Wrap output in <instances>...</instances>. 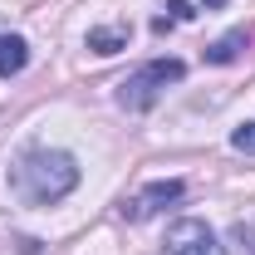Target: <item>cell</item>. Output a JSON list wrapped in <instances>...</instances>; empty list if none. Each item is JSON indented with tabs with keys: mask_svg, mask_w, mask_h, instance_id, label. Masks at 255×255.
I'll return each instance as SVG.
<instances>
[{
	"mask_svg": "<svg viewBox=\"0 0 255 255\" xmlns=\"http://www.w3.org/2000/svg\"><path fill=\"white\" fill-rule=\"evenodd\" d=\"M79 187V162L69 157V152H49V147H34L20 157L15 167V191L34 201V206H49V201H59L69 191Z\"/></svg>",
	"mask_w": 255,
	"mask_h": 255,
	"instance_id": "6da1fadb",
	"label": "cell"
},
{
	"mask_svg": "<svg viewBox=\"0 0 255 255\" xmlns=\"http://www.w3.org/2000/svg\"><path fill=\"white\" fill-rule=\"evenodd\" d=\"M182 74H187V64H182V59H152V64H142L137 74H128V79H123L118 103L132 108V113H142V108H152L157 94L167 89V84H177Z\"/></svg>",
	"mask_w": 255,
	"mask_h": 255,
	"instance_id": "7a4b0ae2",
	"label": "cell"
},
{
	"mask_svg": "<svg viewBox=\"0 0 255 255\" xmlns=\"http://www.w3.org/2000/svg\"><path fill=\"white\" fill-rule=\"evenodd\" d=\"M162 255H226L216 246V236H211V226L206 221H177L167 231V241H162Z\"/></svg>",
	"mask_w": 255,
	"mask_h": 255,
	"instance_id": "3957f363",
	"label": "cell"
},
{
	"mask_svg": "<svg viewBox=\"0 0 255 255\" xmlns=\"http://www.w3.org/2000/svg\"><path fill=\"white\" fill-rule=\"evenodd\" d=\"M182 196H187L182 182H152V187H142V191L123 206V216H128V221H152L157 211H167V206H172V201H182Z\"/></svg>",
	"mask_w": 255,
	"mask_h": 255,
	"instance_id": "277c9868",
	"label": "cell"
},
{
	"mask_svg": "<svg viewBox=\"0 0 255 255\" xmlns=\"http://www.w3.org/2000/svg\"><path fill=\"white\" fill-rule=\"evenodd\" d=\"M25 64H30V44H25L20 34H0V79L20 74Z\"/></svg>",
	"mask_w": 255,
	"mask_h": 255,
	"instance_id": "5b68a950",
	"label": "cell"
},
{
	"mask_svg": "<svg viewBox=\"0 0 255 255\" xmlns=\"http://www.w3.org/2000/svg\"><path fill=\"white\" fill-rule=\"evenodd\" d=\"M241 44H246V30H231L226 39H216V44L206 49V64H231L241 54Z\"/></svg>",
	"mask_w": 255,
	"mask_h": 255,
	"instance_id": "8992f818",
	"label": "cell"
},
{
	"mask_svg": "<svg viewBox=\"0 0 255 255\" xmlns=\"http://www.w3.org/2000/svg\"><path fill=\"white\" fill-rule=\"evenodd\" d=\"M128 44V30H89V49L94 54H118Z\"/></svg>",
	"mask_w": 255,
	"mask_h": 255,
	"instance_id": "52a82bcc",
	"label": "cell"
},
{
	"mask_svg": "<svg viewBox=\"0 0 255 255\" xmlns=\"http://www.w3.org/2000/svg\"><path fill=\"white\" fill-rule=\"evenodd\" d=\"M231 147H236V152H255V123L236 128V132H231Z\"/></svg>",
	"mask_w": 255,
	"mask_h": 255,
	"instance_id": "ba28073f",
	"label": "cell"
},
{
	"mask_svg": "<svg viewBox=\"0 0 255 255\" xmlns=\"http://www.w3.org/2000/svg\"><path fill=\"white\" fill-rule=\"evenodd\" d=\"M191 15H196V10H191L187 0H167V15H162V20H191Z\"/></svg>",
	"mask_w": 255,
	"mask_h": 255,
	"instance_id": "9c48e42d",
	"label": "cell"
},
{
	"mask_svg": "<svg viewBox=\"0 0 255 255\" xmlns=\"http://www.w3.org/2000/svg\"><path fill=\"white\" fill-rule=\"evenodd\" d=\"M206 5H226V0H206Z\"/></svg>",
	"mask_w": 255,
	"mask_h": 255,
	"instance_id": "30bf717a",
	"label": "cell"
}]
</instances>
